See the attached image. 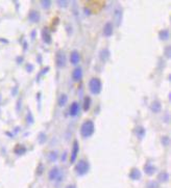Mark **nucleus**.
<instances>
[{
	"mask_svg": "<svg viewBox=\"0 0 171 188\" xmlns=\"http://www.w3.org/2000/svg\"><path fill=\"white\" fill-rule=\"evenodd\" d=\"M78 110H79V105L78 103H76V102H74V103H72L71 107H70V115L71 117H75V115L78 113Z\"/></svg>",
	"mask_w": 171,
	"mask_h": 188,
	"instance_id": "obj_9",
	"label": "nucleus"
},
{
	"mask_svg": "<svg viewBox=\"0 0 171 188\" xmlns=\"http://www.w3.org/2000/svg\"><path fill=\"white\" fill-rule=\"evenodd\" d=\"M84 3L87 10H89L92 14H98L101 12L106 5V1H102V0H91V1H85Z\"/></svg>",
	"mask_w": 171,
	"mask_h": 188,
	"instance_id": "obj_1",
	"label": "nucleus"
},
{
	"mask_svg": "<svg viewBox=\"0 0 171 188\" xmlns=\"http://www.w3.org/2000/svg\"><path fill=\"white\" fill-rule=\"evenodd\" d=\"M70 62H71L73 65H77L79 62V54L77 51H73L70 55Z\"/></svg>",
	"mask_w": 171,
	"mask_h": 188,
	"instance_id": "obj_10",
	"label": "nucleus"
},
{
	"mask_svg": "<svg viewBox=\"0 0 171 188\" xmlns=\"http://www.w3.org/2000/svg\"><path fill=\"white\" fill-rule=\"evenodd\" d=\"M90 103H91V100L89 97H87L85 99V104H84V108H85V110H88L89 108H90Z\"/></svg>",
	"mask_w": 171,
	"mask_h": 188,
	"instance_id": "obj_15",
	"label": "nucleus"
},
{
	"mask_svg": "<svg viewBox=\"0 0 171 188\" xmlns=\"http://www.w3.org/2000/svg\"><path fill=\"white\" fill-rule=\"evenodd\" d=\"M94 123L92 121H86L81 126V133L84 137H89L94 133Z\"/></svg>",
	"mask_w": 171,
	"mask_h": 188,
	"instance_id": "obj_2",
	"label": "nucleus"
},
{
	"mask_svg": "<svg viewBox=\"0 0 171 188\" xmlns=\"http://www.w3.org/2000/svg\"><path fill=\"white\" fill-rule=\"evenodd\" d=\"M152 110L156 112L160 111V103L159 102H154V104H152Z\"/></svg>",
	"mask_w": 171,
	"mask_h": 188,
	"instance_id": "obj_18",
	"label": "nucleus"
},
{
	"mask_svg": "<svg viewBox=\"0 0 171 188\" xmlns=\"http://www.w3.org/2000/svg\"><path fill=\"white\" fill-rule=\"evenodd\" d=\"M59 174H60V171H59L58 167H53V168H52L51 171H50L49 179H50V180H54V179H55L56 177L59 176Z\"/></svg>",
	"mask_w": 171,
	"mask_h": 188,
	"instance_id": "obj_11",
	"label": "nucleus"
},
{
	"mask_svg": "<svg viewBox=\"0 0 171 188\" xmlns=\"http://www.w3.org/2000/svg\"><path fill=\"white\" fill-rule=\"evenodd\" d=\"M89 86H90V90L92 92V94L97 95V94H99L100 90H101V87H102L101 81L98 78H92L90 83H89Z\"/></svg>",
	"mask_w": 171,
	"mask_h": 188,
	"instance_id": "obj_3",
	"label": "nucleus"
},
{
	"mask_svg": "<svg viewBox=\"0 0 171 188\" xmlns=\"http://www.w3.org/2000/svg\"><path fill=\"white\" fill-rule=\"evenodd\" d=\"M78 142L75 140V141L73 142V150H72V153H71V158H70V161H71L72 163H73L75 161V159H76L77 157V154H78Z\"/></svg>",
	"mask_w": 171,
	"mask_h": 188,
	"instance_id": "obj_5",
	"label": "nucleus"
},
{
	"mask_svg": "<svg viewBox=\"0 0 171 188\" xmlns=\"http://www.w3.org/2000/svg\"><path fill=\"white\" fill-rule=\"evenodd\" d=\"M112 33H113V24L111 22H108L103 27V35L106 37H111Z\"/></svg>",
	"mask_w": 171,
	"mask_h": 188,
	"instance_id": "obj_6",
	"label": "nucleus"
},
{
	"mask_svg": "<svg viewBox=\"0 0 171 188\" xmlns=\"http://www.w3.org/2000/svg\"><path fill=\"white\" fill-rule=\"evenodd\" d=\"M41 4H42V5L44 6L45 8H48L50 6V4H51V2H50V1H42V2H41Z\"/></svg>",
	"mask_w": 171,
	"mask_h": 188,
	"instance_id": "obj_19",
	"label": "nucleus"
},
{
	"mask_svg": "<svg viewBox=\"0 0 171 188\" xmlns=\"http://www.w3.org/2000/svg\"><path fill=\"white\" fill-rule=\"evenodd\" d=\"M66 102H67V96H66V95H62L59 104H60L61 106H63V105H65L66 104Z\"/></svg>",
	"mask_w": 171,
	"mask_h": 188,
	"instance_id": "obj_16",
	"label": "nucleus"
},
{
	"mask_svg": "<svg viewBox=\"0 0 171 188\" xmlns=\"http://www.w3.org/2000/svg\"><path fill=\"white\" fill-rule=\"evenodd\" d=\"M67 188H75V186H73V185H70V186H68Z\"/></svg>",
	"mask_w": 171,
	"mask_h": 188,
	"instance_id": "obj_20",
	"label": "nucleus"
},
{
	"mask_svg": "<svg viewBox=\"0 0 171 188\" xmlns=\"http://www.w3.org/2000/svg\"><path fill=\"white\" fill-rule=\"evenodd\" d=\"M75 169H76V173L78 175L81 176L85 175V174H87V171H89V163L85 161V160H81V161L77 163Z\"/></svg>",
	"mask_w": 171,
	"mask_h": 188,
	"instance_id": "obj_4",
	"label": "nucleus"
},
{
	"mask_svg": "<svg viewBox=\"0 0 171 188\" xmlns=\"http://www.w3.org/2000/svg\"><path fill=\"white\" fill-rule=\"evenodd\" d=\"M81 76H83V72H81V68H76V69L73 71V74H72V78L74 79L75 81H78L81 79Z\"/></svg>",
	"mask_w": 171,
	"mask_h": 188,
	"instance_id": "obj_8",
	"label": "nucleus"
},
{
	"mask_svg": "<svg viewBox=\"0 0 171 188\" xmlns=\"http://www.w3.org/2000/svg\"><path fill=\"white\" fill-rule=\"evenodd\" d=\"M56 63H58L59 67H64V65H65L66 58H65L64 53H62V52H59L58 55H56Z\"/></svg>",
	"mask_w": 171,
	"mask_h": 188,
	"instance_id": "obj_7",
	"label": "nucleus"
},
{
	"mask_svg": "<svg viewBox=\"0 0 171 188\" xmlns=\"http://www.w3.org/2000/svg\"><path fill=\"white\" fill-rule=\"evenodd\" d=\"M129 176H131V179L137 180V179L140 178V171H139L138 169H133V171H131V173L129 174Z\"/></svg>",
	"mask_w": 171,
	"mask_h": 188,
	"instance_id": "obj_13",
	"label": "nucleus"
},
{
	"mask_svg": "<svg viewBox=\"0 0 171 188\" xmlns=\"http://www.w3.org/2000/svg\"><path fill=\"white\" fill-rule=\"evenodd\" d=\"M30 18L33 21H39V19H40V16H39V13L38 12H33L31 13V15H30Z\"/></svg>",
	"mask_w": 171,
	"mask_h": 188,
	"instance_id": "obj_14",
	"label": "nucleus"
},
{
	"mask_svg": "<svg viewBox=\"0 0 171 188\" xmlns=\"http://www.w3.org/2000/svg\"><path fill=\"white\" fill-rule=\"evenodd\" d=\"M144 169H145V171H146L148 175H152V174H154V171H156V168H154V167L152 166V165H150V164L145 165Z\"/></svg>",
	"mask_w": 171,
	"mask_h": 188,
	"instance_id": "obj_12",
	"label": "nucleus"
},
{
	"mask_svg": "<svg viewBox=\"0 0 171 188\" xmlns=\"http://www.w3.org/2000/svg\"><path fill=\"white\" fill-rule=\"evenodd\" d=\"M43 38H44L47 43H50V41H51V38H50V35H48V32L45 30L43 31Z\"/></svg>",
	"mask_w": 171,
	"mask_h": 188,
	"instance_id": "obj_17",
	"label": "nucleus"
}]
</instances>
